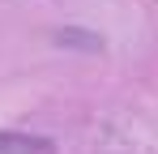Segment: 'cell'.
I'll return each instance as SVG.
<instances>
[{
  "instance_id": "1",
  "label": "cell",
  "mask_w": 158,
  "mask_h": 154,
  "mask_svg": "<svg viewBox=\"0 0 158 154\" xmlns=\"http://www.w3.org/2000/svg\"><path fill=\"white\" fill-rule=\"evenodd\" d=\"M0 154H56V141L52 137H39V133L0 128Z\"/></svg>"
}]
</instances>
